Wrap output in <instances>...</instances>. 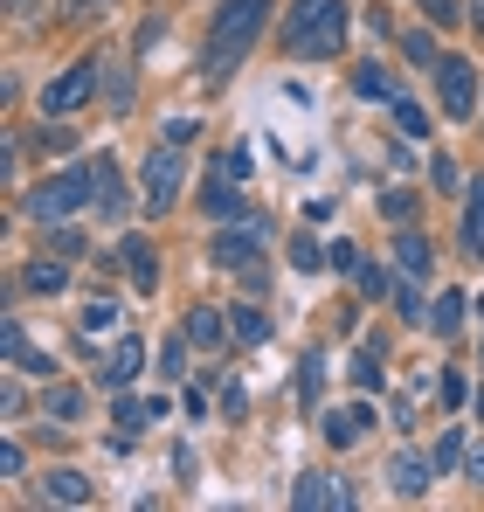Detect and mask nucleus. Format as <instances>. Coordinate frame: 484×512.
<instances>
[{"label": "nucleus", "mask_w": 484, "mask_h": 512, "mask_svg": "<svg viewBox=\"0 0 484 512\" xmlns=\"http://www.w3.org/2000/svg\"><path fill=\"white\" fill-rule=\"evenodd\" d=\"M42 416H49V423H77L83 395H77V388H49V395H42Z\"/></svg>", "instance_id": "obj_26"}, {"label": "nucleus", "mask_w": 484, "mask_h": 512, "mask_svg": "<svg viewBox=\"0 0 484 512\" xmlns=\"http://www.w3.org/2000/svg\"><path fill=\"white\" fill-rule=\"evenodd\" d=\"M319 374H325V360H319V353H305V367H298V402H305V416L319 409Z\"/></svg>", "instance_id": "obj_30"}, {"label": "nucleus", "mask_w": 484, "mask_h": 512, "mask_svg": "<svg viewBox=\"0 0 484 512\" xmlns=\"http://www.w3.org/2000/svg\"><path fill=\"white\" fill-rule=\"evenodd\" d=\"M353 381H360V388H381V381H388V374H381V353H374V346H360V353H353Z\"/></svg>", "instance_id": "obj_33"}, {"label": "nucleus", "mask_w": 484, "mask_h": 512, "mask_svg": "<svg viewBox=\"0 0 484 512\" xmlns=\"http://www.w3.org/2000/svg\"><path fill=\"white\" fill-rule=\"evenodd\" d=\"M21 284H28L35 298H56V291H70V263H56V256H35V263L21 270Z\"/></svg>", "instance_id": "obj_17"}, {"label": "nucleus", "mask_w": 484, "mask_h": 512, "mask_svg": "<svg viewBox=\"0 0 484 512\" xmlns=\"http://www.w3.org/2000/svg\"><path fill=\"white\" fill-rule=\"evenodd\" d=\"M353 97H367V104H395L402 90H395V77H388L381 63H360V70H353Z\"/></svg>", "instance_id": "obj_20"}, {"label": "nucleus", "mask_w": 484, "mask_h": 512, "mask_svg": "<svg viewBox=\"0 0 484 512\" xmlns=\"http://www.w3.org/2000/svg\"><path fill=\"white\" fill-rule=\"evenodd\" d=\"M28 471V457H21V443H0V478H21Z\"/></svg>", "instance_id": "obj_43"}, {"label": "nucleus", "mask_w": 484, "mask_h": 512, "mask_svg": "<svg viewBox=\"0 0 484 512\" xmlns=\"http://www.w3.org/2000/svg\"><path fill=\"white\" fill-rule=\"evenodd\" d=\"M381 215H388L395 229H415V194H402V187H395V194H381Z\"/></svg>", "instance_id": "obj_31"}, {"label": "nucleus", "mask_w": 484, "mask_h": 512, "mask_svg": "<svg viewBox=\"0 0 484 512\" xmlns=\"http://www.w3.org/2000/svg\"><path fill=\"white\" fill-rule=\"evenodd\" d=\"M229 326H236L242 346H263V340H270V319H263L256 305H236V312H229Z\"/></svg>", "instance_id": "obj_24"}, {"label": "nucleus", "mask_w": 484, "mask_h": 512, "mask_svg": "<svg viewBox=\"0 0 484 512\" xmlns=\"http://www.w3.org/2000/svg\"><path fill=\"white\" fill-rule=\"evenodd\" d=\"M180 333H187L194 346H208V353H222V346L236 340V326H229V312H215V305H194Z\"/></svg>", "instance_id": "obj_9"}, {"label": "nucleus", "mask_w": 484, "mask_h": 512, "mask_svg": "<svg viewBox=\"0 0 484 512\" xmlns=\"http://www.w3.org/2000/svg\"><path fill=\"white\" fill-rule=\"evenodd\" d=\"M291 263H298V270H325V250L312 236H291Z\"/></svg>", "instance_id": "obj_36"}, {"label": "nucleus", "mask_w": 484, "mask_h": 512, "mask_svg": "<svg viewBox=\"0 0 484 512\" xmlns=\"http://www.w3.org/2000/svg\"><path fill=\"white\" fill-rule=\"evenodd\" d=\"M187 346H194V340H187V333H180V340H166V346H160V374H166V381H180V360H187Z\"/></svg>", "instance_id": "obj_37"}, {"label": "nucleus", "mask_w": 484, "mask_h": 512, "mask_svg": "<svg viewBox=\"0 0 484 512\" xmlns=\"http://www.w3.org/2000/svg\"><path fill=\"white\" fill-rule=\"evenodd\" d=\"M97 97L111 104V111H132L139 97H132V70L125 63H104V84H97Z\"/></svg>", "instance_id": "obj_22"}, {"label": "nucleus", "mask_w": 484, "mask_h": 512, "mask_svg": "<svg viewBox=\"0 0 484 512\" xmlns=\"http://www.w3.org/2000/svg\"><path fill=\"white\" fill-rule=\"evenodd\" d=\"M471 28H478V35H484V0H471Z\"/></svg>", "instance_id": "obj_47"}, {"label": "nucleus", "mask_w": 484, "mask_h": 512, "mask_svg": "<svg viewBox=\"0 0 484 512\" xmlns=\"http://www.w3.org/2000/svg\"><path fill=\"white\" fill-rule=\"evenodd\" d=\"M395 263H402V277H415V284H422V277L436 270V250H429V236H422V229H402V243H395Z\"/></svg>", "instance_id": "obj_16"}, {"label": "nucleus", "mask_w": 484, "mask_h": 512, "mask_svg": "<svg viewBox=\"0 0 484 512\" xmlns=\"http://www.w3.org/2000/svg\"><path fill=\"white\" fill-rule=\"evenodd\" d=\"M346 42V0H291L284 21V56L291 63H325Z\"/></svg>", "instance_id": "obj_1"}, {"label": "nucleus", "mask_w": 484, "mask_h": 512, "mask_svg": "<svg viewBox=\"0 0 484 512\" xmlns=\"http://www.w3.org/2000/svg\"><path fill=\"white\" fill-rule=\"evenodd\" d=\"M139 367H146V346L139 340H111V360H104V381H111V388H132Z\"/></svg>", "instance_id": "obj_15"}, {"label": "nucleus", "mask_w": 484, "mask_h": 512, "mask_svg": "<svg viewBox=\"0 0 484 512\" xmlns=\"http://www.w3.org/2000/svg\"><path fill=\"white\" fill-rule=\"evenodd\" d=\"M104 7H111V0H70V14H77V21H90V14H104Z\"/></svg>", "instance_id": "obj_46"}, {"label": "nucleus", "mask_w": 484, "mask_h": 512, "mask_svg": "<svg viewBox=\"0 0 484 512\" xmlns=\"http://www.w3.org/2000/svg\"><path fill=\"white\" fill-rule=\"evenodd\" d=\"M367 429H374V409L353 402V409H332V416H325V443H332V450H353V443H367Z\"/></svg>", "instance_id": "obj_10"}, {"label": "nucleus", "mask_w": 484, "mask_h": 512, "mask_svg": "<svg viewBox=\"0 0 484 512\" xmlns=\"http://www.w3.org/2000/svg\"><path fill=\"white\" fill-rule=\"evenodd\" d=\"M291 506L298 512H346L353 506V492H346V478H319V471H305V478H298V485H291Z\"/></svg>", "instance_id": "obj_8"}, {"label": "nucleus", "mask_w": 484, "mask_h": 512, "mask_svg": "<svg viewBox=\"0 0 484 512\" xmlns=\"http://www.w3.org/2000/svg\"><path fill=\"white\" fill-rule=\"evenodd\" d=\"M464 243H471V256L484 263V173L464 187Z\"/></svg>", "instance_id": "obj_21"}, {"label": "nucleus", "mask_w": 484, "mask_h": 512, "mask_svg": "<svg viewBox=\"0 0 484 512\" xmlns=\"http://www.w3.org/2000/svg\"><path fill=\"white\" fill-rule=\"evenodd\" d=\"M125 270H132V291H160V256L146 236H125Z\"/></svg>", "instance_id": "obj_14"}, {"label": "nucleus", "mask_w": 484, "mask_h": 512, "mask_svg": "<svg viewBox=\"0 0 484 512\" xmlns=\"http://www.w3.org/2000/svg\"><path fill=\"white\" fill-rule=\"evenodd\" d=\"M35 146H42V153H70V132H63V125H56V132L42 125V132H35Z\"/></svg>", "instance_id": "obj_44"}, {"label": "nucleus", "mask_w": 484, "mask_h": 512, "mask_svg": "<svg viewBox=\"0 0 484 512\" xmlns=\"http://www.w3.org/2000/svg\"><path fill=\"white\" fill-rule=\"evenodd\" d=\"M77 208H90V167H70L56 173V180H42L28 201H21V215L28 222H42V229H56V222H70Z\"/></svg>", "instance_id": "obj_3"}, {"label": "nucleus", "mask_w": 484, "mask_h": 512, "mask_svg": "<svg viewBox=\"0 0 484 512\" xmlns=\"http://www.w3.org/2000/svg\"><path fill=\"white\" fill-rule=\"evenodd\" d=\"M429 173H436V187H443V194H457V187H464V173L450 167V160H436V167H429Z\"/></svg>", "instance_id": "obj_45"}, {"label": "nucleus", "mask_w": 484, "mask_h": 512, "mask_svg": "<svg viewBox=\"0 0 484 512\" xmlns=\"http://www.w3.org/2000/svg\"><path fill=\"white\" fill-rule=\"evenodd\" d=\"M90 208H97L104 222H125V215H132V194H125V173L111 167V160H90Z\"/></svg>", "instance_id": "obj_7"}, {"label": "nucleus", "mask_w": 484, "mask_h": 512, "mask_svg": "<svg viewBox=\"0 0 484 512\" xmlns=\"http://www.w3.org/2000/svg\"><path fill=\"white\" fill-rule=\"evenodd\" d=\"M104 333H118V305H111V298H90V305L77 312V340L97 346Z\"/></svg>", "instance_id": "obj_18"}, {"label": "nucleus", "mask_w": 484, "mask_h": 512, "mask_svg": "<svg viewBox=\"0 0 484 512\" xmlns=\"http://www.w3.org/2000/svg\"><path fill=\"white\" fill-rule=\"evenodd\" d=\"M457 457H464V436H457V429H443V436H436V457H429V464H436V478H443V471H457Z\"/></svg>", "instance_id": "obj_34"}, {"label": "nucleus", "mask_w": 484, "mask_h": 512, "mask_svg": "<svg viewBox=\"0 0 484 512\" xmlns=\"http://www.w3.org/2000/svg\"><path fill=\"white\" fill-rule=\"evenodd\" d=\"M402 56H408V63H422V70H436V63H443V56H436V28H408Z\"/></svg>", "instance_id": "obj_25"}, {"label": "nucleus", "mask_w": 484, "mask_h": 512, "mask_svg": "<svg viewBox=\"0 0 484 512\" xmlns=\"http://www.w3.org/2000/svg\"><path fill=\"white\" fill-rule=\"evenodd\" d=\"M478 416H484V388H478Z\"/></svg>", "instance_id": "obj_50"}, {"label": "nucleus", "mask_w": 484, "mask_h": 512, "mask_svg": "<svg viewBox=\"0 0 484 512\" xmlns=\"http://www.w3.org/2000/svg\"><path fill=\"white\" fill-rule=\"evenodd\" d=\"M201 215H208V222H242L249 201L236 194V180H208V187H201Z\"/></svg>", "instance_id": "obj_12"}, {"label": "nucleus", "mask_w": 484, "mask_h": 512, "mask_svg": "<svg viewBox=\"0 0 484 512\" xmlns=\"http://www.w3.org/2000/svg\"><path fill=\"white\" fill-rule=\"evenodd\" d=\"M160 139H166V146H194V139H201V125H194V118H166Z\"/></svg>", "instance_id": "obj_38"}, {"label": "nucleus", "mask_w": 484, "mask_h": 512, "mask_svg": "<svg viewBox=\"0 0 484 512\" xmlns=\"http://www.w3.org/2000/svg\"><path fill=\"white\" fill-rule=\"evenodd\" d=\"M471 478H478V485H484V450H471Z\"/></svg>", "instance_id": "obj_48"}, {"label": "nucleus", "mask_w": 484, "mask_h": 512, "mask_svg": "<svg viewBox=\"0 0 484 512\" xmlns=\"http://www.w3.org/2000/svg\"><path fill=\"white\" fill-rule=\"evenodd\" d=\"M7 7H14V14H35V7H42V0H7Z\"/></svg>", "instance_id": "obj_49"}, {"label": "nucleus", "mask_w": 484, "mask_h": 512, "mask_svg": "<svg viewBox=\"0 0 484 512\" xmlns=\"http://www.w3.org/2000/svg\"><path fill=\"white\" fill-rule=\"evenodd\" d=\"M457 326H464V291H443V298L429 305V333H443V340H450Z\"/></svg>", "instance_id": "obj_23"}, {"label": "nucleus", "mask_w": 484, "mask_h": 512, "mask_svg": "<svg viewBox=\"0 0 484 512\" xmlns=\"http://www.w3.org/2000/svg\"><path fill=\"white\" fill-rule=\"evenodd\" d=\"M325 270H360V250H353V243H332V250H325Z\"/></svg>", "instance_id": "obj_41"}, {"label": "nucleus", "mask_w": 484, "mask_h": 512, "mask_svg": "<svg viewBox=\"0 0 484 512\" xmlns=\"http://www.w3.org/2000/svg\"><path fill=\"white\" fill-rule=\"evenodd\" d=\"M49 243H56V256H83V236H77V229H63V222L49 229Z\"/></svg>", "instance_id": "obj_42"}, {"label": "nucleus", "mask_w": 484, "mask_h": 512, "mask_svg": "<svg viewBox=\"0 0 484 512\" xmlns=\"http://www.w3.org/2000/svg\"><path fill=\"white\" fill-rule=\"evenodd\" d=\"M222 180H249V146H236V153H222Z\"/></svg>", "instance_id": "obj_40"}, {"label": "nucleus", "mask_w": 484, "mask_h": 512, "mask_svg": "<svg viewBox=\"0 0 484 512\" xmlns=\"http://www.w3.org/2000/svg\"><path fill=\"white\" fill-rule=\"evenodd\" d=\"M395 312H402L408 326H429V305L415 298V277H408V284H395Z\"/></svg>", "instance_id": "obj_32"}, {"label": "nucleus", "mask_w": 484, "mask_h": 512, "mask_svg": "<svg viewBox=\"0 0 484 512\" xmlns=\"http://www.w3.org/2000/svg\"><path fill=\"white\" fill-rule=\"evenodd\" d=\"M388 485H395L402 499H429V485H436V464H429V457H415V450H402V457L388 464Z\"/></svg>", "instance_id": "obj_11"}, {"label": "nucleus", "mask_w": 484, "mask_h": 512, "mask_svg": "<svg viewBox=\"0 0 484 512\" xmlns=\"http://www.w3.org/2000/svg\"><path fill=\"white\" fill-rule=\"evenodd\" d=\"M42 492H49L56 506H90V499H97L83 471H49V478H42Z\"/></svg>", "instance_id": "obj_19"}, {"label": "nucleus", "mask_w": 484, "mask_h": 512, "mask_svg": "<svg viewBox=\"0 0 484 512\" xmlns=\"http://www.w3.org/2000/svg\"><path fill=\"white\" fill-rule=\"evenodd\" d=\"M478 70L464 63V56H443L436 63V104H443V118H478Z\"/></svg>", "instance_id": "obj_4"}, {"label": "nucleus", "mask_w": 484, "mask_h": 512, "mask_svg": "<svg viewBox=\"0 0 484 512\" xmlns=\"http://www.w3.org/2000/svg\"><path fill=\"white\" fill-rule=\"evenodd\" d=\"M160 42H166V14H146V21H139V56H153Z\"/></svg>", "instance_id": "obj_39"}, {"label": "nucleus", "mask_w": 484, "mask_h": 512, "mask_svg": "<svg viewBox=\"0 0 484 512\" xmlns=\"http://www.w3.org/2000/svg\"><path fill=\"white\" fill-rule=\"evenodd\" d=\"M436 395H443V409H464V395H471V381H464L457 367H443V381H436Z\"/></svg>", "instance_id": "obj_35"}, {"label": "nucleus", "mask_w": 484, "mask_h": 512, "mask_svg": "<svg viewBox=\"0 0 484 512\" xmlns=\"http://www.w3.org/2000/svg\"><path fill=\"white\" fill-rule=\"evenodd\" d=\"M139 187H146V201H139L146 215H166V208L180 201V153H173L166 139L153 146V153H146V167H139Z\"/></svg>", "instance_id": "obj_5"}, {"label": "nucleus", "mask_w": 484, "mask_h": 512, "mask_svg": "<svg viewBox=\"0 0 484 512\" xmlns=\"http://www.w3.org/2000/svg\"><path fill=\"white\" fill-rule=\"evenodd\" d=\"M263 28H270V0H222L208 21V77H229Z\"/></svg>", "instance_id": "obj_2"}, {"label": "nucleus", "mask_w": 484, "mask_h": 512, "mask_svg": "<svg viewBox=\"0 0 484 512\" xmlns=\"http://www.w3.org/2000/svg\"><path fill=\"white\" fill-rule=\"evenodd\" d=\"M388 111H395V125H402V139H422V132H429V111H422L415 97H395Z\"/></svg>", "instance_id": "obj_27"}, {"label": "nucleus", "mask_w": 484, "mask_h": 512, "mask_svg": "<svg viewBox=\"0 0 484 512\" xmlns=\"http://www.w3.org/2000/svg\"><path fill=\"white\" fill-rule=\"evenodd\" d=\"M153 416H166V395H160V402H132V395H118V429H139V423H153Z\"/></svg>", "instance_id": "obj_28"}, {"label": "nucleus", "mask_w": 484, "mask_h": 512, "mask_svg": "<svg viewBox=\"0 0 484 512\" xmlns=\"http://www.w3.org/2000/svg\"><path fill=\"white\" fill-rule=\"evenodd\" d=\"M97 84H104V70H97V63H70L56 84L42 90V118H70V111H83V104L97 97Z\"/></svg>", "instance_id": "obj_6"}, {"label": "nucleus", "mask_w": 484, "mask_h": 512, "mask_svg": "<svg viewBox=\"0 0 484 512\" xmlns=\"http://www.w3.org/2000/svg\"><path fill=\"white\" fill-rule=\"evenodd\" d=\"M0 353H7V367H28V374H56V360H42V353L28 346L21 319H7V326H0Z\"/></svg>", "instance_id": "obj_13"}, {"label": "nucleus", "mask_w": 484, "mask_h": 512, "mask_svg": "<svg viewBox=\"0 0 484 512\" xmlns=\"http://www.w3.org/2000/svg\"><path fill=\"white\" fill-rule=\"evenodd\" d=\"M353 284H360V298H395V277H388L381 263H360V270H353Z\"/></svg>", "instance_id": "obj_29"}]
</instances>
